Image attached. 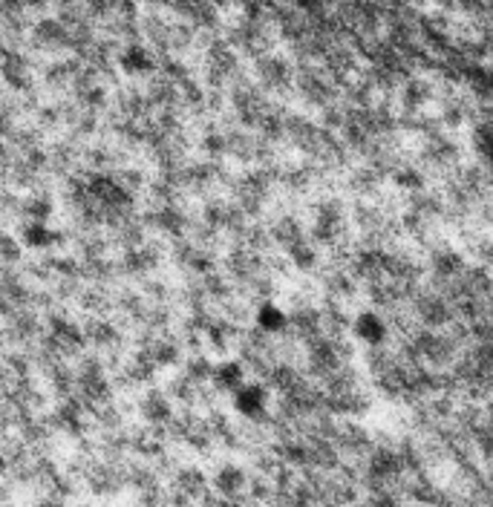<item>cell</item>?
<instances>
[{
    "label": "cell",
    "instance_id": "obj_1",
    "mask_svg": "<svg viewBox=\"0 0 493 507\" xmlns=\"http://www.w3.org/2000/svg\"><path fill=\"white\" fill-rule=\"evenodd\" d=\"M234 407H237V412L240 415H245V418H257L260 415H266V389L260 386V384H249V386H237L234 389Z\"/></svg>",
    "mask_w": 493,
    "mask_h": 507
},
{
    "label": "cell",
    "instance_id": "obj_2",
    "mask_svg": "<svg viewBox=\"0 0 493 507\" xmlns=\"http://www.w3.org/2000/svg\"><path fill=\"white\" fill-rule=\"evenodd\" d=\"M352 331H355V338H358L361 343H367V346H381L384 338H387V323L381 321L379 314L364 312V314L355 317Z\"/></svg>",
    "mask_w": 493,
    "mask_h": 507
},
{
    "label": "cell",
    "instance_id": "obj_3",
    "mask_svg": "<svg viewBox=\"0 0 493 507\" xmlns=\"http://www.w3.org/2000/svg\"><path fill=\"white\" fill-rule=\"evenodd\" d=\"M214 490L223 499H237L245 490V473L237 465H223L214 475Z\"/></svg>",
    "mask_w": 493,
    "mask_h": 507
},
{
    "label": "cell",
    "instance_id": "obj_4",
    "mask_svg": "<svg viewBox=\"0 0 493 507\" xmlns=\"http://www.w3.org/2000/svg\"><path fill=\"white\" fill-rule=\"evenodd\" d=\"M254 321L263 335H274V331H283L288 326V314L280 306H274V303H263V306L257 309Z\"/></svg>",
    "mask_w": 493,
    "mask_h": 507
},
{
    "label": "cell",
    "instance_id": "obj_5",
    "mask_svg": "<svg viewBox=\"0 0 493 507\" xmlns=\"http://www.w3.org/2000/svg\"><path fill=\"white\" fill-rule=\"evenodd\" d=\"M211 378L216 386L225 389V393H234V389L242 384V364L240 360H225V364L211 369Z\"/></svg>",
    "mask_w": 493,
    "mask_h": 507
},
{
    "label": "cell",
    "instance_id": "obj_6",
    "mask_svg": "<svg viewBox=\"0 0 493 507\" xmlns=\"http://www.w3.org/2000/svg\"><path fill=\"white\" fill-rule=\"evenodd\" d=\"M142 412L148 421L153 424H168L173 412H170V401L162 395V393H148V398L142 401Z\"/></svg>",
    "mask_w": 493,
    "mask_h": 507
},
{
    "label": "cell",
    "instance_id": "obj_7",
    "mask_svg": "<svg viewBox=\"0 0 493 507\" xmlns=\"http://www.w3.org/2000/svg\"><path fill=\"white\" fill-rule=\"evenodd\" d=\"M23 242L32 245V249H50V245L55 242V234L43 222H26L23 225Z\"/></svg>",
    "mask_w": 493,
    "mask_h": 507
},
{
    "label": "cell",
    "instance_id": "obj_8",
    "mask_svg": "<svg viewBox=\"0 0 493 507\" xmlns=\"http://www.w3.org/2000/svg\"><path fill=\"white\" fill-rule=\"evenodd\" d=\"M274 240H280V242H286V249H292V245H297L306 237H303L300 225L292 220V216H286V220H280L278 225H274Z\"/></svg>",
    "mask_w": 493,
    "mask_h": 507
},
{
    "label": "cell",
    "instance_id": "obj_9",
    "mask_svg": "<svg viewBox=\"0 0 493 507\" xmlns=\"http://www.w3.org/2000/svg\"><path fill=\"white\" fill-rule=\"evenodd\" d=\"M288 259H292V263L300 268V271H309L312 266H315V249L306 242V240H300L297 245H292V249H288Z\"/></svg>",
    "mask_w": 493,
    "mask_h": 507
},
{
    "label": "cell",
    "instance_id": "obj_10",
    "mask_svg": "<svg viewBox=\"0 0 493 507\" xmlns=\"http://www.w3.org/2000/svg\"><path fill=\"white\" fill-rule=\"evenodd\" d=\"M23 211L32 216V222H43L52 213V205H50L47 196H32V199L23 202Z\"/></svg>",
    "mask_w": 493,
    "mask_h": 507
},
{
    "label": "cell",
    "instance_id": "obj_11",
    "mask_svg": "<svg viewBox=\"0 0 493 507\" xmlns=\"http://www.w3.org/2000/svg\"><path fill=\"white\" fill-rule=\"evenodd\" d=\"M21 257V245L14 242L9 234L0 231V259H6V263H14V259Z\"/></svg>",
    "mask_w": 493,
    "mask_h": 507
}]
</instances>
